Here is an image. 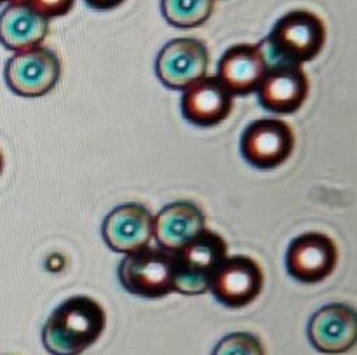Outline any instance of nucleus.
Instances as JSON below:
<instances>
[{
	"label": "nucleus",
	"mask_w": 357,
	"mask_h": 355,
	"mask_svg": "<svg viewBox=\"0 0 357 355\" xmlns=\"http://www.w3.org/2000/svg\"><path fill=\"white\" fill-rule=\"evenodd\" d=\"M258 103L274 113H295L309 96V79L302 65L272 63L257 89Z\"/></svg>",
	"instance_id": "10"
},
{
	"label": "nucleus",
	"mask_w": 357,
	"mask_h": 355,
	"mask_svg": "<svg viewBox=\"0 0 357 355\" xmlns=\"http://www.w3.org/2000/svg\"><path fill=\"white\" fill-rule=\"evenodd\" d=\"M103 239L115 253L131 254L150 246L153 239V214L142 204L126 202L107 214Z\"/></svg>",
	"instance_id": "11"
},
{
	"label": "nucleus",
	"mask_w": 357,
	"mask_h": 355,
	"mask_svg": "<svg viewBox=\"0 0 357 355\" xmlns=\"http://www.w3.org/2000/svg\"><path fill=\"white\" fill-rule=\"evenodd\" d=\"M3 77L9 89L17 96L38 97L56 87L61 77V63L51 49L37 45L10 56Z\"/></svg>",
	"instance_id": "5"
},
{
	"label": "nucleus",
	"mask_w": 357,
	"mask_h": 355,
	"mask_svg": "<svg viewBox=\"0 0 357 355\" xmlns=\"http://www.w3.org/2000/svg\"><path fill=\"white\" fill-rule=\"evenodd\" d=\"M326 44V26L317 14L305 9H295L279 17L261 49L268 65L291 63L303 65L312 61Z\"/></svg>",
	"instance_id": "2"
},
{
	"label": "nucleus",
	"mask_w": 357,
	"mask_h": 355,
	"mask_svg": "<svg viewBox=\"0 0 357 355\" xmlns=\"http://www.w3.org/2000/svg\"><path fill=\"white\" fill-rule=\"evenodd\" d=\"M119 281L129 294L139 298H164L174 292V258L162 249L143 247L126 254L119 265Z\"/></svg>",
	"instance_id": "4"
},
{
	"label": "nucleus",
	"mask_w": 357,
	"mask_h": 355,
	"mask_svg": "<svg viewBox=\"0 0 357 355\" xmlns=\"http://www.w3.org/2000/svg\"><path fill=\"white\" fill-rule=\"evenodd\" d=\"M84 2L96 10H110L124 3L126 0H84Z\"/></svg>",
	"instance_id": "20"
},
{
	"label": "nucleus",
	"mask_w": 357,
	"mask_h": 355,
	"mask_svg": "<svg viewBox=\"0 0 357 355\" xmlns=\"http://www.w3.org/2000/svg\"><path fill=\"white\" fill-rule=\"evenodd\" d=\"M268 61L260 44H237L227 49L218 61V79L232 96H248L260 86Z\"/></svg>",
	"instance_id": "14"
},
{
	"label": "nucleus",
	"mask_w": 357,
	"mask_h": 355,
	"mask_svg": "<svg viewBox=\"0 0 357 355\" xmlns=\"http://www.w3.org/2000/svg\"><path fill=\"white\" fill-rule=\"evenodd\" d=\"M206 228V216L194 202H171L153 216V237L162 249L174 253Z\"/></svg>",
	"instance_id": "15"
},
{
	"label": "nucleus",
	"mask_w": 357,
	"mask_h": 355,
	"mask_svg": "<svg viewBox=\"0 0 357 355\" xmlns=\"http://www.w3.org/2000/svg\"><path fill=\"white\" fill-rule=\"evenodd\" d=\"M338 263L337 244L321 232L295 237L286 251V270L302 284H317L333 274Z\"/></svg>",
	"instance_id": "9"
},
{
	"label": "nucleus",
	"mask_w": 357,
	"mask_h": 355,
	"mask_svg": "<svg viewBox=\"0 0 357 355\" xmlns=\"http://www.w3.org/2000/svg\"><path fill=\"white\" fill-rule=\"evenodd\" d=\"M10 2H13V0H10Z\"/></svg>",
	"instance_id": "23"
},
{
	"label": "nucleus",
	"mask_w": 357,
	"mask_h": 355,
	"mask_svg": "<svg viewBox=\"0 0 357 355\" xmlns=\"http://www.w3.org/2000/svg\"><path fill=\"white\" fill-rule=\"evenodd\" d=\"M209 52L199 38L181 37L167 42L155 59L160 82L174 90H183L208 72Z\"/></svg>",
	"instance_id": "8"
},
{
	"label": "nucleus",
	"mask_w": 357,
	"mask_h": 355,
	"mask_svg": "<svg viewBox=\"0 0 357 355\" xmlns=\"http://www.w3.org/2000/svg\"><path fill=\"white\" fill-rule=\"evenodd\" d=\"M241 155L257 169H275L291 157L295 134L281 118L253 120L241 136Z\"/></svg>",
	"instance_id": "6"
},
{
	"label": "nucleus",
	"mask_w": 357,
	"mask_h": 355,
	"mask_svg": "<svg viewBox=\"0 0 357 355\" xmlns=\"http://www.w3.org/2000/svg\"><path fill=\"white\" fill-rule=\"evenodd\" d=\"M107 313L89 296H72L59 303L42 327V343L51 355H80L103 334Z\"/></svg>",
	"instance_id": "1"
},
{
	"label": "nucleus",
	"mask_w": 357,
	"mask_h": 355,
	"mask_svg": "<svg viewBox=\"0 0 357 355\" xmlns=\"http://www.w3.org/2000/svg\"><path fill=\"white\" fill-rule=\"evenodd\" d=\"M213 355H265V348L255 334L237 331L222 338Z\"/></svg>",
	"instance_id": "18"
},
{
	"label": "nucleus",
	"mask_w": 357,
	"mask_h": 355,
	"mask_svg": "<svg viewBox=\"0 0 357 355\" xmlns=\"http://www.w3.org/2000/svg\"><path fill=\"white\" fill-rule=\"evenodd\" d=\"M264 289V271L250 256H227L216 268L209 284L218 303L229 308H243L260 296Z\"/></svg>",
	"instance_id": "7"
},
{
	"label": "nucleus",
	"mask_w": 357,
	"mask_h": 355,
	"mask_svg": "<svg viewBox=\"0 0 357 355\" xmlns=\"http://www.w3.org/2000/svg\"><path fill=\"white\" fill-rule=\"evenodd\" d=\"M49 33V19L23 0L7 2L0 13V44L14 52L42 44Z\"/></svg>",
	"instance_id": "16"
},
{
	"label": "nucleus",
	"mask_w": 357,
	"mask_h": 355,
	"mask_svg": "<svg viewBox=\"0 0 357 355\" xmlns=\"http://www.w3.org/2000/svg\"><path fill=\"white\" fill-rule=\"evenodd\" d=\"M6 2H10V0H0V3H6Z\"/></svg>",
	"instance_id": "22"
},
{
	"label": "nucleus",
	"mask_w": 357,
	"mask_h": 355,
	"mask_svg": "<svg viewBox=\"0 0 357 355\" xmlns=\"http://www.w3.org/2000/svg\"><path fill=\"white\" fill-rule=\"evenodd\" d=\"M215 0H160L162 16L171 26L195 28L209 19Z\"/></svg>",
	"instance_id": "17"
},
{
	"label": "nucleus",
	"mask_w": 357,
	"mask_h": 355,
	"mask_svg": "<svg viewBox=\"0 0 357 355\" xmlns=\"http://www.w3.org/2000/svg\"><path fill=\"white\" fill-rule=\"evenodd\" d=\"M227 251L223 237L209 228L174 251V291L188 296L209 291L216 268L229 256Z\"/></svg>",
	"instance_id": "3"
},
{
	"label": "nucleus",
	"mask_w": 357,
	"mask_h": 355,
	"mask_svg": "<svg viewBox=\"0 0 357 355\" xmlns=\"http://www.w3.org/2000/svg\"><path fill=\"white\" fill-rule=\"evenodd\" d=\"M180 106L185 120L199 127H211L229 117L234 106V96L218 77L204 75L185 87Z\"/></svg>",
	"instance_id": "13"
},
{
	"label": "nucleus",
	"mask_w": 357,
	"mask_h": 355,
	"mask_svg": "<svg viewBox=\"0 0 357 355\" xmlns=\"http://www.w3.org/2000/svg\"><path fill=\"white\" fill-rule=\"evenodd\" d=\"M23 2L28 3L31 9L37 10L38 14L51 19V17H59L68 14L75 0H23Z\"/></svg>",
	"instance_id": "19"
},
{
	"label": "nucleus",
	"mask_w": 357,
	"mask_h": 355,
	"mask_svg": "<svg viewBox=\"0 0 357 355\" xmlns=\"http://www.w3.org/2000/svg\"><path fill=\"white\" fill-rule=\"evenodd\" d=\"M3 169V157H2V152H0V173H2Z\"/></svg>",
	"instance_id": "21"
},
{
	"label": "nucleus",
	"mask_w": 357,
	"mask_h": 355,
	"mask_svg": "<svg viewBox=\"0 0 357 355\" xmlns=\"http://www.w3.org/2000/svg\"><path fill=\"white\" fill-rule=\"evenodd\" d=\"M307 336L321 354H344L357 341V313L344 303L317 310L309 320Z\"/></svg>",
	"instance_id": "12"
}]
</instances>
